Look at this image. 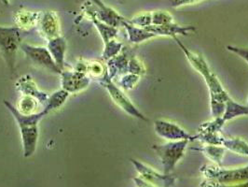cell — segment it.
<instances>
[{
    "label": "cell",
    "mask_w": 248,
    "mask_h": 187,
    "mask_svg": "<svg viewBox=\"0 0 248 187\" xmlns=\"http://www.w3.org/2000/svg\"><path fill=\"white\" fill-rule=\"evenodd\" d=\"M174 39L181 48V50L183 51V52L186 54V57L190 65L203 77L210 92L211 113L213 117L217 118L222 116L226 107V102L230 99V96L221 85L218 78L212 71L211 68H209L208 64L202 54L190 51L183 43H181V41L177 37H174Z\"/></svg>",
    "instance_id": "obj_1"
},
{
    "label": "cell",
    "mask_w": 248,
    "mask_h": 187,
    "mask_svg": "<svg viewBox=\"0 0 248 187\" xmlns=\"http://www.w3.org/2000/svg\"><path fill=\"white\" fill-rule=\"evenodd\" d=\"M210 186H232L248 183V166L232 170H225L220 166L205 165L201 169Z\"/></svg>",
    "instance_id": "obj_2"
},
{
    "label": "cell",
    "mask_w": 248,
    "mask_h": 187,
    "mask_svg": "<svg viewBox=\"0 0 248 187\" xmlns=\"http://www.w3.org/2000/svg\"><path fill=\"white\" fill-rule=\"evenodd\" d=\"M189 141V139L174 140L162 145H154L152 147L161 159L163 173L170 174L173 171L176 164L184 156Z\"/></svg>",
    "instance_id": "obj_3"
},
{
    "label": "cell",
    "mask_w": 248,
    "mask_h": 187,
    "mask_svg": "<svg viewBox=\"0 0 248 187\" xmlns=\"http://www.w3.org/2000/svg\"><path fill=\"white\" fill-rule=\"evenodd\" d=\"M22 39L23 30L20 27L0 26V51L12 71L15 66L16 52L21 47Z\"/></svg>",
    "instance_id": "obj_4"
},
{
    "label": "cell",
    "mask_w": 248,
    "mask_h": 187,
    "mask_svg": "<svg viewBox=\"0 0 248 187\" xmlns=\"http://www.w3.org/2000/svg\"><path fill=\"white\" fill-rule=\"evenodd\" d=\"M135 168L140 174V179H135L137 186L140 184H149V187H173L176 182V178L170 174H160L152 168L142 164L137 160L132 159Z\"/></svg>",
    "instance_id": "obj_5"
},
{
    "label": "cell",
    "mask_w": 248,
    "mask_h": 187,
    "mask_svg": "<svg viewBox=\"0 0 248 187\" xmlns=\"http://www.w3.org/2000/svg\"><path fill=\"white\" fill-rule=\"evenodd\" d=\"M101 84L106 87V89L108 91L112 100H114V102L121 107L124 112H127L128 114L137 117L140 120H143L145 122H149V119H147L144 114H142L137 109V107L131 102V100H129L125 95L124 92H122V90L120 88L117 87L111 82V79L109 78L108 74L105 76L102 81Z\"/></svg>",
    "instance_id": "obj_6"
},
{
    "label": "cell",
    "mask_w": 248,
    "mask_h": 187,
    "mask_svg": "<svg viewBox=\"0 0 248 187\" xmlns=\"http://www.w3.org/2000/svg\"><path fill=\"white\" fill-rule=\"evenodd\" d=\"M22 50L30 57L32 61L37 64L38 66H41L47 69H49L51 72L61 74L62 69L57 66V64L53 60L50 51L44 47H36L28 44H21Z\"/></svg>",
    "instance_id": "obj_7"
},
{
    "label": "cell",
    "mask_w": 248,
    "mask_h": 187,
    "mask_svg": "<svg viewBox=\"0 0 248 187\" xmlns=\"http://www.w3.org/2000/svg\"><path fill=\"white\" fill-rule=\"evenodd\" d=\"M154 130L159 137L169 141L181 140V139L193 140V137H191L183 128L169 121H165V120L155 121Z\"/></svg>",
    "instance_id": "obj_8"
},
{
    "label": "cell",
    "mask_w": 248,
    "mask_h": 187,
    "mask_svg": "<svg viewBox=\"0 0 248 187\" xmlns=\"http://www.w3.org/2000/svg\"><path fill=\"white\" fill-rule=\"evenodd\" d=\"M62 87L68 93H75L87 87L90 78L80 71H63L62 73Z\"/></svg>",
    "instance_id": "obj_9"
},
{
    "label": "cell",
    "mask_w": 248,
    "mask_h": 187,
    "mask_svg": "<svg viewBox=\"0 0 248 187\" xmlns=\"http://www.w3.org/2000/svg\"><path fill=\"white\" fill-rule=\"evenodd\" d=\"M144 28L154 33L157 37L158 36H168V37H176L177 35L186 36V35L196 31V28L192 25L181 26V25H175L174 23L163 25H150L147 27H144Z\"/></svg>",
    "instance_id": "obj_10"
},
{
    "label": "cell",
    "mask_w": 248,
    "mask_h": 187,
    "mask_svg": "<svg viewBox=\"0 0 248 187\" xmlns=\"http://www.w3.org/2000/svg\"><path fill=\"white\" fill-rule=\"evenodd\" d=\"M16 88L21 93H23L24 95L34 97L41 104H43L45 106H46L48 100L50 98L49 95H47L46 93H43L40 90H38V88H37V85L35 84V82L28 75L24 76V77L19 79V81L16 84Z\"/></svg>",
    "instance_id": "obj_11"
},
{
    "label": "cell",
    "mask_w": 248,
    "mask_h": 187,
    "mask_svg": "<svg viewBox=\"0 0 248 187\" xmlns=\"http://www.w3.org/2000/svg\"><path fill=\"white\" fill-rule=\"evenodd\" d=\"M21 136L23 140L24 155L25 157H30L33 155L37 148L38 128L36 125H25L20 126Z\"/></svg>",
    "instance_id": "obj_12"
},
{
    "label": "cell",
    "mask_w": 248,
    "mask_h": 187,
    "mask_svg": "<svg viewBox=\"0 0 248 187\" xmlns=\"http://www.w3.org/2000/svg\"><path fill=\"white\" fill-rule=\"evenodd\" d=\"M4 104L7 107V109H9V111L13 113V117L16 119L19 126L37 125L38 122L48 114V112H46L45 110H43L42 112H37V113L36 112V113H32V114H24V113L19 112L16 108H14L10 102L4 100Z\"/></svg>",
    "instance_id": "obj_13"
},
{
    "label": "cell",
    "mask_w": 248,
    "mask_h": 187,
    "mask_svg": "<svg viewBox=\"0 0 248 187\" xmlns=\"http://www.w3.org/2000/svg\"><path fill=\"white\" fill-rule=\"evenodd\" d=\"M48 50L50 51L53 60L62 70L64 66V55L66 51L65 39L59 36L50 38L48 43Z\"/></svg>",
    "instance_id": "obj_14"
},
{
    "label": "cell",
    "mask_w": 248,
    "mask_h": 187,
    "mask_svg": "<svg viewBox=\"0 0 248 187\" xmlns=\"http://www.w3.org/2000/svg\"><path fill=\"white\" fill-rule=\"evenodd\" d=\"M40 29L42 34L49 39L58 37L59 25L56 14L52 12L43 13V16L39 20Z\"/></svg>",
    "instance_id": "obj_15"
},
{
    "label": "cell",
    "mask_w": 248,
    "mask_h": 187,
    "mask_svg": "<svg viewBox=\"0 0 248 187\" xmlns=\"http://www.w3.org/2000/svg\"><path fill=\"white\" fill-rule=\"evenodd\" d=\"M123 25L125 27V29L127 30L128 38L132 43H140V42L149 40L150 38L157 37L154 33L150 32L144 27L132 25L126 19L123 22Z\"/></svg>",
    "instance_id": "obj_16"
},
{
    "label": "cell",
    "mask_w": 248,
    "mask_h": 187,
    "mask_svg": "<svg viewBox=\"0 0 248 187\" xmlns=\"http://www.w3.org/2000/svg\"><path fill=\"white\" fill-rule=\"evenodd\" d=\"M243 115H248V105L247 106L241 105L235 102L234 100H232L231 98L227 100L225 111L221 116L225 123L234 119L238 116H243Z\"/></svg>",
    "instance_id": "obj_17"
},
{
    "label": "cell",
    "mask_w": 248,
    "mask_h": 187,
    "mask_svg": "<svg viewBox=\"0 0 248 187\" xmlns=\"http://www.w3.org/2000/svg\"><path fill=\"white\" fill-rule=\"evenodd\" d=\"M128 64L129 59L125 54L116 55L112 57L108 61V76L112 79L117 74H121L122 72L128 71Z\"/></svg>",
    "instance_id": "obj_18"
},
{
    "label": "cell",
    "mask_w": 248,
    "mask_h": 187,
    "mask_svg": "<svg viewBox=\"0 0 248 187\" xmlns=\"http://www.w3.org/2000/svg\"><path fill=\"white\" fill-rule=\"evenodd\" d=\"M221 146L238 154L248 156V143L242 138L224 137Z\"/></svg>",
    "instance_id": "obj_19"
},
{
    "label": "cell",
    "mask_w": 248,
    "mask_h": 187,
    "mask_svg": "<svg viewBox=\"0 0 248 187\" xmlns=\"http://www.w3.org/2000/svg\"><path fill=\"white\" fill-rule=\"evenodd\" d=\"M68 97H69V93L64 89L56 91L55 93H53L51 96H50L44 110L49 113L50 111L60 108L65 102V100H67Z\"/></svg>",
    "instance_id": "obj_20"
},
{
    "label": "cell",
    "mask_w": 248,
    "mask_h": 187,
    "mask_svg": "<svg viewBox=\"0 0 248 187\" xmlns=\"http://www.w3.org/2000/svg\"><path fill=\"white\" fill-rule=\"evenodd\" d=\"M204 153V154L215 163H217L218 166H221V161L225 153V148L220 147V145H213L208 144L202 149H196Z\"/></svg>",
    "instance_id": "obj_21"
},
{
    "label": "cell",
    "mask_w": 248,
    "mask_h": 187,
    "mask_svg": "<svg viewBox=\"0 0 248 187\" xmlns=\"http://www.w3.org/2000/svg\"><path fill=\"white\" fill-rule=\"evenodd\" d=\"M93 20L94 25H96V27H97V29H98V31L100 32V35L102 36V38H103L105 44L108 43V41H110L111 39H113L114 37L117 36V33H118L117 27L107 25V24H105L104 22L100 21L95 17H93Z\"/></svg>",
    "instance_id": "obj_22"
},
{
    "label": "cell",
    "mask_w": 248,
    "mask_h": 187,
    "mask_svg": "<svg viewBox=\"0 0 248 187\" xmlns=\"http://www.w3.org/2000/svg\"><path fill=\"white\" fill-rule=\"evenodd\" d=\"M38 102L39 101L37 99H35L34 97L25 95L19 101L18 107L20 110H18V111L24 114L36 113V109L38 106Z\"/></svg>",
    "instance_id": "obj_23"
},
{
    "label": "cell",
    "mask_w": 248,
    "mask_h": 187,
    "mask_svg": "<svg viewBox=\"0 0 248 187\" xmlns=\"http://www.w3.org/2000/svg\"><path fill=\"white\" fill-rule=\"evenodd\" d=\"M174 23V18L170 13L157 11L151 13V25H163Z\"/></svg>",
    "instance_id": "obj_24"
},
{
    "label": "cell",
    "mask_w": 248,
    "mask_h": 187,
    "mask_svg": "<svg viewBox=\"0 0 248 187\" xmlns=\"http://www.w3.org/2000/svg\"><path fill=\"white\" fill-rule=\"evenodd\" d=\"M123 48V44L120 42H117L114 38L111 39L110 41H108V43H106V47L105 51L103 52V57L106 60H109L112 57L116 56L120 51Z\"/></svg>",
    "instance_id": "obj_25"
},
{
    "label": "cell",
    "mask_w": 248,
    "mask_h": 187,
    "mask_svg": "<svg viewBox=\"0 0 248 187\" xmlns=\"http://www.w3.org/2000/svg\"><path fill=\"white\" fill-rule=\"evenodd\" d=\"M88 72L94 78H101V80L108 74L106 67L102 63L93 61L87 65Z\"/></svg>",
    "instance_id": "obj_26"
},
{
    "label": "cell",
    "mask_w": 248,
    "mask_h": 187,
    "mask_svg": "<svg viewBox=\"0 0 248 187\" xmlns=\"http://www.w3.org/2000/svg\"><path fill=\"white\" fill-rule=\"evenodd\" d=\"M42 13H25L23 14H19L17 16V24L18 27H22L25 25H33L35 22H37L40 20V15Z\"/></svg>",
    "instance_id": "obj_27"
},
{
    "label": "cell",
    "mask_w": 248,
    "mask_h": 187,
    "mask_svg": "<svg viewBox=\"0 0 248 187\" xmlns=\"http://www.w3.org/2000/svg\"><path fill=\"white\" fill-rule=\"evenodd\" d=\"M132 25H137L140 27H147L151 25V13H145L134 17L132 20L128 21Z\"/></svg>",
    "instance_id": "obj_28"
},
{
    "label": "cell",
    "mask_w": 248,
    "mask_h": 187,
    "mask_svg": "<svg viewBox=\"0 0 248 187\" xmlns=\"http://www.w3.org/2000/svg\"><path fill=\"white\" fill-rule=\"evenodd\" d=\"M128 72L133 73V74L141 75L145 73V68L136 57H133L129 59V64H128Z\"/></svg>",
    "instance_id": "obj_29"
},
{
    "label": "cell",
    "mask_w": 248,
    "mask_h": 187,
    "mask_svg": "<svg viewBox=\"0 0 248 187\" xmlns=\"http://www.w3.org/2000/svg\"><path fill=\"white\" fill-rule=\"evenodd\" d=\"M138 81H139V75L130 73V74L125 75L122 79L121 85L124 89L129 90V89L135 87V85L138 83Z\"/></svg>",
    "instance_id": "obj_30"
},
{
    "label": "cell",
    "mask_w": 248,
    "mask_h": 187,
    "mask_svg": "<svg viewBox=\"0 0 248 187\" xmlns=\"http://www.w3.org/2000/svg\"><path fill=\"white\" fill-rule=\"evenodd\" d=\"M226 48H227V50L239 55L242 59H244L248 64V48H241V47H236V46H232V45H228Z\"/></svg>",
    "instance_id": "obj_31"
},
{
    "label": "cell",
    "mask_w": 248,
    "mask_h": 187,
    "mask_svg": "<svg viewBox=\"0 0 248 187\" xmlns=\"http://www.w3.org/2000/svg\"><path fill=\"white\" fill-rule=\"evenodd\" d=\"M93 3H94L95 5H97L100 8V10H106L108 7L101 1V0H91Z\"/></svg>",
    "instance_id": "obj_32"
},
{
    "label": "cell",
    "mask_w": 248,
    "mask_h": 187,
    "mask_svg": "<svg viewBox=\"0 0 248 187\" xmlns=\"http://www.w3.org/2000/svg\"><path fill=\"white\" fill-rule=\"evenodd\" d=\"M4 3H5V5H10L9 4V0H2Z\"/></svg>",
    "instance_id": "obj_33"
},
{
    "label": "cell",
    "mask_w": 248,
    "mask_h": 187,
    "mask_svg": "<svg viewBox=\"0 0 248 187\" xmlns=\"http://www.w3.org/2000/svg\"></svg>",
    "instance_id": "obj_34"
},
{
    "label": "cell",
    "mask_w": 248,
    "mask_h": 187,
    "mask_svg": "<svg viewBox=\"0 0 248 187\" xmlns=\"http://www.w3.org/2000/svg\"><path fill=\"white\" fill-rule=\"evenodd\" d=\"M122 1H124V0H122Z\"/></svg>",
    "instance_id": "obj_35"
}]
</instances>
